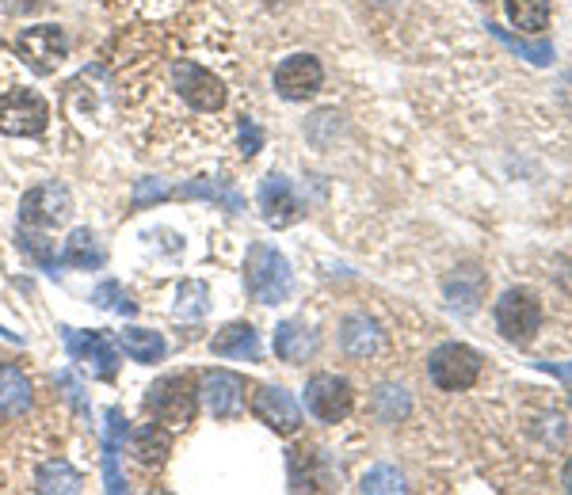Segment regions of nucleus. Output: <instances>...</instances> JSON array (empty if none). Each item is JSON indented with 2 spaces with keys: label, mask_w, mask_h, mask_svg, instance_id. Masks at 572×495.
I'll use <instances>...</instances> for the list:
<instances>
[{
  "label": "nucleus",
  "mask_w": 572,
  "mask_h": 495,
  "mask_svg": "<svg viewBox=\"0 0 572 495\" xmlns=\"http://www.w3.org/2000/svg\"><path fill=\"white\" fill-rule=\"evenodd\" d=\"M245 290L256 305H283L294 290V275L279 248L256 241L245 255Z\"/></svg>",
  "instance_id": "1"
},
{
  "label": "nucleus",
  "mask_w": 572,
  "mask_h": 495,
  "mask_svg": "<svg viewBox=\"0 0 572 495\" xmlns=\"http://www.w3.org/2000/svg\"><path fill=\"white\" fill-rule=\"evenodd\" d=\"M145 411L149 419L164 424L169 431H180L195 419L198 411V385L191 374H169L145 389Z\"/></svg>",
  "instance_id": "2"
},
{
  "label": "nucleus",
  "mask_w": 572,
  "mask_h": 495,
  "mask_svg": "<svg viewBox=\"0 0 572 495\" xmlns=\"http://www.w3.org/2000/svg\"><path fill=\"white\" fill-rule=\"evenodd\" d=\"M493 320H496V332H500L504 340L516 346H527L538 336V328H542V301H538V294L524 290V286L504 290L500 301L493 305Z\"/></svg>",
  "instance_id": "3"
},
{
  "label": "nucleus",
  "mask_w": 572,
  "mask_h": 495,
  "mask_svg": "<svg viewBox=\"0 0 572 495\" xmlns=\"http://www.w3.org/2000/svg\"><path fill=\"white\" fill-rule=\"evenodd\" d=\"M428 377L435 389L462 393L474 389L481 377V354L466 343H443L428 354Z\"/></svg>",
  "instance_id": "4"
},
{
  "label": "nucleus",
  "mask_w": 572,
  "mask_h": 495,
  "mask_svg": "<svg viewBox=\"0 0 572 495\" xmlns=\"http://www.w3.org/2000/svg\"><path fill=\"white\" fill-rule=\"evenodd\" d=\"M65 50H69V43H65V31L57 28V23L23 28L20 35H15V57H20L31 73H39V77H50V73L65 62Z\"/></svg>",
  "instance_id": "5"
},
{
  "label": "nucleus",
  "mask_w": 572,
  "mask_h": 495,
  "mask_svg": "<svg viewBox=\"0 0 572 495\" xmlns=\"http://www.w3.org/2000/svg\"><path fill=\"white\" fill-rule=\"evenodd\" d=\"M50 122L46 99L31 88H12L0 96V134L8 138H39Z\"/></svg>",
  "instance_id": "6"
},
{
  "label": "nucleus",
  "mask_w": 572,
  "mask_h": 495,
  "mask_svg": "<svg viewBox=\"0 0 572 495\" xmlns=\"http://www.w3.org/2000/svg\"><path fill=\"white\" fill-rule=\"evenodd\" d=\"M305 408L321 424H344L355 408V389L339 374H313L305 385Z\"/></svg>",
  "instance_id": "7"
},
{
  "label": "nucleus",
  "mask_w": 572,
  "mask_h": 495,
  "mask_svg": "<svg viewBox=\"0 0 572 495\" xmlns=\"http://www.w3.org/2000/svg\"><path fill=\"white\" fill-rule=\"evenodd\" d=\"M248 411L276 435H298L302 431V408L283 385H256L248 396Z\"/></svg>",
  "instance_id": "8"
},
{
  "label": "nucleus",
  "mask_w": 572,
  "mask_h": 495,
  "mask_svg": "<svg viewBox=\"0 0 572 495\" xmlns=\"http://www.w3.org/2000/svg\"><path fill=\"white\" fill-rule=\"evenodd\" d=\"M172 85L184 96V103H191L195 111L211 114L226 107V85L222 77H214L211 69H203L198 62H176L172 65Z\"/></svg>",
  "instance_id": "9"
},
{
  "label": "nucleus",
  "mask_w": 572,
  "mask_h": 495,
  "mask_svg": "<svg viewBox=\"0 0 572 495\" xmlns=\"http://www.w3.org/2000/svg\"><path fill=\"white\" fill-rule=\"evenodd\" d=\"M73 218V195L62 184H35L20 202V221L31 229H57Z\"/></svg>",
  "instance_id": "10"
},
{
  "label": "nucleus",
  "mask_w": 572,
  "mask_h": 495,
  "mask_svg": "<svg viewBox=\"0 0 572 495\" xmlns=\"http://www.w3.org/2000/svg\"><path fill=\"white\" fill-rule=\"evenodd\" d=\"M276 92L290 99V103H305V99H313L321 92V85H325V69H321V62L313 54H290L283 62L276 65Z\"/></svg>",
  "instance_id": "11"
},
{
  "label": "nucleus",
  "mask_w": 572,
  "mask_h": 495,
  "mask_svg": "<svg viewBox=\"0 0 572 495\" xmlns=\"http://www.w3.org/2000/svg\"><path fill=\"white\" fill-rule=\"evenodd\" d=\"M62 340H65V346H69V359L73 362H85V366L93 370L96 377H104V382H115V374H119V351H115V343L107 340V336L77 332V328H62Z\"/></svg>",
  "instance_id": "12"
},
{
  "label": "nucleus",
  "mask_w": 572,
  "mask_h": 495,
  "mask_svg": "<svg viewBox=\"0 0 572 495\" xmlns=\"http://www.w3.org/2000/svg\"><path fill=\"white\" fill-rule=\"evenodd\" d=\"M198 396L206 400V411L214 419H237L245 411V377L234 370H206Z\"/></svg>",
  "instance_id": "13"
},
{
  "label": "nucleus",
  "mask_w": 572,
  "mask_h": 495,
  "mask_svg": "<svg viewBox=\"0 0 572 495\" xmlns=\"http://www.w3.org/2000/svg\"><path fill=\"white\" fill-rule=\"evenodd\" d=\"M302 213H305V206H302V198L294 195L290 179L279 176V172H271V176L260 184V218L268 221L271 229H287V226H294V221H302Z\"/></svg>",
  "instance_id": "14"
},
{
  "label": "nucleus",
  "mask_w": 572,
  "mask_h": 495,
  "mask_svg": "<svg viewBox=\"0 0 572 495\" xmlns=\"http://www.w3.org/2000/svg\"><path fill=\"white\" fill-rule=\"evenodd\" d=\"M339 346H344L347 359H375L381 351V328L378 320H370L367 312H352L339 328Z\"/></svg>",
  "instance_id": "15"
},
{
  "label": "nucleus",
  "mask_w": 572,
  "mask_h": 495,
  "mask_svg": "<svg viewBox=\"0 0 572 495\" xmlns=\"http://www.w3.org/2000/svg\"><path fill=\"white\" fill-rule=\"evenodd\" d=\"M31 404H35V385H31V377L23 374L20 366L4 362V366H0V416L20 419L31 411Z\"/></svg>",
  "instance_id": "16"
},
{
  "label": "nucleus",
  "mask_w": 572,
  "mask_h": 495,
  "mask_svg": "<svg viewBox=\"0 0 572 495\" xmlns=\"http://www.w3.org/2000/svg\"><path fill=\"white\" fill-rule=\"evenodd\" d=\"M271 346H276L279 362L298 366V362H305L313 351H317V336H313L302 320H283V324L276 328V340H271Z\"/></svg>",
  "instance_id": "17"
},
{
  "label": "nucleus",
  "mask_w": 572,
  "mask_h": 495,
  "mask_svg": "<svg viewBox=\"0 0 572 495\" xmlns=\"http://www.w3.org/2000/svg\"><path fill=\"white\" fill-rule=\"evenodd\" d=\"M211 351L218 354V359H248V362H256V359H260V336H256L252 324L237 320V324H226L218 336H214Z\"/></svg>",
  "instance_id": "18"
},
{
  "label": "nucleus",
  "mask_w": 572,
  "mask_h": 495,
  "mask_svg": "<svg viewBox=\"0 0 572 495\" xmlns=\"http://www.w3.org/2000/svg\"><path fill=\"white\" fill-rule=\"evenodd\" d=\"M130 453L138 458V465H145V469H157V465H164L169 461V453H172V431L164 424H145V427H138L134 431V439H130Z\"/></svg>",
  "instance_id": "19"
},
{
  "label": "nucleus",
  "mask_w": 572,
  "mask_h": 495,
  "mask_svg": "<svg viewBox=\"0 0 572 495\" xmlns=\"http://www.w3.org/2000/svg\"><path fill=\"white\" fill-rule=\"evenodd\" d=\"M115 346H119L130 362H142V366H149V362H161L164 351H169L164 336L153 332V328H122V332L115 336Z\"/></svg>",
  "instance_id": "20"
},
{
  "label": "nucleus",
  "mask_w": 572,
  "mask_h": 495,
  "mask_svg": "<svg viewBox=\"0 0 572 495\" xmlns=\"http://www.w3.org/2000/svg\"><path fill=\"white\" fill-rule=\"evenodd\" d=\"M485 297V271L477 267H458L451 278H446V301L462 312H474Z\"/></svg>",
  "instance_id": "21"
},
{
  "label": "nucleus",
  "mask_w": 572,
  "mask_h": 495,
  "mask_svg": "<svg viewBox=\"0 0 572 495\" xmlns=\"http://www.w3.org/2000/svg\"><path fill=\"white\" fill-rule=\"evenodd\" d=\"M57 260H62L65 267L93 271V267H99V263H104V248H99L93 229H73L69 241H65L62 252H57Z\"/></svg>",
  "instance_id": "22"
},
{
  "label": "nucleus",
  "mask_w": 572,
  "mask_h": 495,
  "mask_svg": "<svg viewBox=\"0 0 572 495\" xmlns=\"http://www.w3.org/2000/svg\"><path fill=\"white\" fill-rule=\"evenodd\" d=\"M504 15L511 20V28L542 35L550 28V0H504Z\"/></svg>",
  "instance_id": "23"
},
{
  "label": "nucleus",
  "mask_w": 572,
  "mask_h": 495,
  "mask_svg": "<svg viewBox=\"0 0 572 495\" xmlns=\"http://www.w3.org/2000/svg\"><path fill=\"white\" fill-rule=\"evenodd\" d=\"M370 408H375L378 424H401L412 411V396L401 385H378L375 396H370Z\"/></svg>",
  "instance_id": "24"
},
{
  "label": "nucleus",
  "mask_w": 572,
  "mask_h": 495,
  "mask_svg": "<svg viewBox=\"0 0 572 495\" xmlns=\"http://www.w3.org/2000/svg\"><path fill=\"white\" fill-rule=\"evenodd\" d=\"M35 488L39 492H80V473L69 465V461H46L35 473Z\"/></svg>",
  "instance_id": "25"
},
{
  "label": "nucleus",
  "mask_w": 572,
  "mask_h": 495,
  "mask_svg": "<svg viewBox=\"0 0 572 495\" xmlns=\"http://www.w3.org/2000/svg\"><path fill=\"white\" fill-rule=\"evenodd\" d=\"M488 35H496V38H500L504 46L511 50V54L527 57L530 65H550V62H553V46H550V43H527V38L511 35V31L496 28V23H488Z\"/></svg>",
  "instance_id": "26"
},
{
  "label": "nucleus",
  "mask_w": 572,
  "mask_h": 495,
  "mask_svg": "<svg viewBox=\"0 0 572 495\" xmlns=\"http://www.w3.org/2000/svg\"><path fill=\"white\" fill-rule=\"evenodd\" d=\"M359 492H409V484H404V476L393 465H375L363 473Z\"/></svg>",
  "instance_id": "27"
},
{
  "label": "nucleus",
  "mask_w": 572,
  "mask_h": 495,
  "mask_svg": "<svg viewBox=\"0 0 572 495\" xmlns=\"http://www.w3.org/2000/svg\"><path fill=\"white\" fill-rule=\"evenodd\" d=\"M206 297H211V290H206L203 283H184L180 286V305H176V317H184V320H198V317H206Z\"/></svg>",
  "instance_id": "28"
},
{
  "label": "nucleus",
  "mask_w": 572,
  "mask_h": 495,
  "mask_svg": "<svg viewBox=\"0 0 572 495\" xmlns=\"http://www.w3.org/2000/svg\"><path fill=\"white\" fill-rule=\"evenodd\" d=\"M20 248H23V252H28V255H35V260L43 263V267H54L57 255H54V248H50L46 237H39V233H31V237H28V229H23V233H20Z\"/></svg>",
  "instance_id": "29"
},
{
  "label": "nucleus",
  "mask_w": 572,
  "mask_h": 495,
  "mask_svg": "<svg viewBox=\"0 0 572 495\" xmlns=\"http://www.w3.org/2000/svg\"><path fill=\"white\" fill-rule=\"evenodd\" d=\"M164 198H172V191L161 184V179H142L130 206H134V210H145V202H164Z\"/></svg>",
  "instance_id": "30"
},
{
  "label": "nucleus",
  "mask_w": 572,
  "mask_h": 495,
  "mask_svg": "<svg viewBox=\"0 0 572 495\" xmlns=\"http://www.w3.org/2000/svg\"><path fill=\"white\" fill-rule=\"evenodd\" d=\"M260 145H263V130L256 127L252 119H245V127H240V153H245V156H252Z\"/></svg>",
  "instance_id": "31"
},
{
  "label": "nucleus",
  "mask_w": 572,
  "mask_h": 495,
  "mask_svg": "<svg viewBox=\"0 0 572 495\" xmlns=\"http://www.w3.org/2000/svg\"><path fill=\"white\" fill-rule=\"evenodd\" d=\"M115 297H122V286L119 283H104L93 294V301L99 305V309H119V301H115Z\"/></svg>",
  "instance_id": "32"
},
{
  "label": "nucleus",
  "mask_w": 572,
  "mask_h": 495,
  "mask_svg": "<svg viewBox=\"0 0 572 495\" xmlns=\"http://www.w3.org/2000/svg\"><path fill=\"white\" fill-rule=\"evenodd\" d=\"M538 370H546V374H558L561 382L572 385V362H535Z\"/></svg>",
  "instance_id": "33"
},
{
  "label": "nucleus",
  "mask_w": 572,
  "mask_h": 495,
  "mask_svg": "<svg viewBox=\"0 0 572 495\" xmlns=\"http://www.w3.org/2000/svg\"><path fill=\"white\" fill-rule=\"evenodd\" d=\"M561 488L572 492V458L565 461V469H561Z\"/></svg>",
  "instance_id": "34"
}]
</instances>
